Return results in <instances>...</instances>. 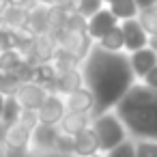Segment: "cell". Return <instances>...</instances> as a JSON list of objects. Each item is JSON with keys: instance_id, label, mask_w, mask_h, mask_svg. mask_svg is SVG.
<instances>
[{"instance_id": "1f68e13d", "label": "cell", "mask_w": 157, "mask_h": 157, "mask_svg": "<svg viewBox=\"0 0 157 157\" xmlns=\"http://www.w3.org/2000/svg\"><path fill=\"white\" fill-rule=\"evenodd\" d=\"M0 157H2V144H0Z\"/></svg>"}, {"instance_id": "2e32d148", "label": "cell", "mask_w": 157, "mask_h": 157, "mask_svg": "<svg viewBox=\"0 0 157 157\" xmlns=\"http://www.w3.org/2000/svg\"><path fill=\"white\" fill-rule=\"evenodd\" d=\"M95 45L101 48L103 52H110V54H123V50H125V39H123L121 24H118L116 28H112L108 35H103Z\"/></svg>"}, {"instance_id": "ac0fdd59", "label": "cell", "mask_w": 157, "mask_h": 157, "mask_svg": "<svg viewBox=\"0 0 157 157\" xmlns=\"http://www.w3.org/2000/svg\"><path fill=\"white\" fill-rule=\"evenodd\" d=\"M22 65H24V60H22L20 52L17 50H7L0 56V75H13Z\"/></svg>"}, {"instance_id": "30bf717a", "label": "cell", "mask_w": 157, "mask_h": 157, "mask_svg": "<svg viewBox=\"0 0 157 157\" xmlns=\"http://www.w3.org/2000/svg\"><path fill=\"white\" fill-rule=\"evenodd\" d=\"M65 108H67V112H73V114H88V116H90V114L95 112V97H93V93H90L86 86H82L80 90L67 95Z\"/></svg>"}, {"instance_id": "d6986e66", "label": "cell", "mask_w": 157, "mask_h": 157, "mask_svg": "<svg viewBox=\"0 0 157 157\" xmlns=\"http://www.w3.org/2000/svg\"><path fill=\"white\" fill-rule=\"evenodd\" d=\"M22 114V108L17 103L15 97H5V105H2V118H0V123L2 125H9V123H15Z\"/></svg>"}, {"instance_id": "cb8c5ba5", "label": "cell", "mask_w": 157, "mask_h": 157, "mask_svg": "<svg viewBox=\"0 0 157 157\" xmlns=\"http://www.w3.org/2000/svg\"><path fill=\"white\" fill-rule=\"evenodd\" d=\"M105 157H136V151H133V140H127V142H123L121 146L112 148L110 153H105Z\"/></svg>"}, {"instance_id": "5bb4252c", "label": "cell", "mask_w": 157, "mask_h": 157, "mask_svg": "<svg viewBox=\"0 0 157 157\" xmlns=\"http://www.w3.org/2000/svg\"><path fill=\"white\" fill-rule=\"evenodd\" d=\"M88 127H90V116H88V114H73V112H67V114L63 116L60 125H58V131H60L63 136L73 138V136L82 133L84 129H88Z\"/></svg>"}, {"instance_id": "f546056e", "label": "cell", "mask_w": 157, "mask_h": 157, "mask_svg": "<svg viewBox=\"0 0 157 157\" xmlns=\"http://www.w3.org/2000/svg\"><path fill=\"white\" fill-rule=\"evenodd\" d=\"M2 105H5V95H0V118H2Z\"/></svg>"}, {"instance_id": "d6a6232c", "label": "cell", "mask_w": 157, "mask_h": 157, "mask_svg": "<svg viewBox=\"0 0 157 157\" xmlns=\"http://www.w3.org/2000/svg\"><path fill=\"white\" fill-rule=\"evenodd\" d=\"M155 9H157V2H155Z\"/></svg>"}, {"instance_id": "9a60e30c", "label": "cell", "mask_w": 157, "mask_h": 157, "mask_svg": "<svg viewBox=\"0 0 157 157\" xmlns=\"http://www.w3.org/2000/svg\"><path fill=\"white\" fill-rule=\"evenodd\" d=\"M105 5H108L105 9L118 20V24L121 22H127V20H136L138 13H140L133 0H108Z\"/></svg>"}, {"instance_id": "6da1fadb", "label": "cell", "mask_w": 157, "mask_h": 157, "mask_svg": "<svg viewBox=\"0 0 157 157\" xmlns=\"http://www.w3.org/2000/svg\"><path fill=\"white\" fill-rule=\"evenodd\" d=\"M84 86L95 97L93 116L112 112L118 101L131 90L136 78L129 69V60L125 54H110L101 48L93 45L88 56L80 65Z\"/></svg>"}, {"instance_id": "7402d4cb", "label": "cell", "mask_w": 157, "mask_h": 157, "mask_svg": "<svg viewBox=\"0 0 157 157\" xmlns=\"http://www.w3.org/2000/svg\"><path fill=\"white\" fill-rule=\"evenodd\" d=\"M103 9V0H80V5H78V13L84 17V20H88V17H93L97 11H101Z\"/></svg>"}, {"instance_id": "8fae6325", "label": "cell", "mask_w": 157, "mask_h": 157, "mask_svg": "<svg viewBox=\"0 0 157 157\" xmlns=\"http://www.w3.org/2000/svg\"><path fill=\"white\" fill-rule=\"evenodd\" d=\"M99 140L95 136V131L88 127L84 129L82 133L73 136V155L75 157H93V155H99Z\"/></svg>"}, {"instance_id": "e0dca14e", "label": "cell", "mask_w": 157, "mask_h": 157, "mask_svg": "<svg viewBox=\"0 0 157 157\" xmlns=\"http://www.w3.org/2000/svg\"><path fill=\"white\" fill-rule=\"evenodd\" d=\"M0 22H2V26L9 28V30H20V28H26L28 26V13L9 7V11L0 17Z\"/></svg>"}, {"instance_id": "4316f807", "label": "cell", "mask_w": 157, "mask_h": 157, "mask_svg": "<svg viewBox=\"0 0 157 157\" xmlns=\"http://www.w3.org/2000/svg\"><path fill=\"white\" fill-rule=\"evenodd\" d=\"M138 11H148V9H155V2L157 0H133Z\"/></svg>"}, {"instance_id": "7a4b0ae2", "label": "cell", "mask_w": 157, "mask_h": 157, "mask_svg": "<svg viewBox=\"0 0 157 157\" xmlns=\"http://www.w3.org/2000/svg\"><path fill=\"white\" fill-rule=\"evenodd\" d=\"M112 112L136 140H157V95L142 84H133Z\"/></svg>"}, {"instance_id": "8992f818", "label": "cell", "mask_w": 157, "mask_h": 157, "mask_svg": "<svg viewBox=\"0 0 157 157\" xmlns=\"http://www.w3.org/2000/svg\"><path fill=\"white\" fill-rule=\"evenodd\" d=\"M48 90L43 88V86H39V84H33V82H24V84H20L17 86V90H15V99H17V103H20V108L22 110H33V112H37L39 108H41V103L48 99Z\"/></svg>"}, {"instance_id": "7c38bea8", "label": "cell", "mask_w": 157, "mask_h": 157, "mask_svg": "<svg viewBox=\"0 0 157 157\" xmlns=\"http://www.w3.org/2000/svg\"><path fill=\"white\" fill-rule=\"evenodd\" d=\"M60 131L58 127H48V125H37V129L33 131L30 144H35L39 151L43 153H52L56 148V140H58Z\"/></svg>"}, {"instance_id": "ba28073f", "label": "cell", "mask_w": 157, "mask_h": 157, "mask_svg": "<svg viewBox=\"0 0 157 157\" xmlns=\"http://www.w3.org/2000/svg\"><path fill=\"white\" fill-rule=\"evenodd\" d=\"M121 30H123V39H125V52L133 54V52H138V50L148 48V35H146L144 28L140 26L138 17H136V20L121 22Z\"/></svg>"}, {"instance_id": "52a82bcc", "label": "cell", "mask_w": 157, "mask_h": 157, "mask_svg": "<svg viewBox=\"0 0 157 157\" xmlns=\"http://www.w3.org/2000/svg\"><path fill=\"white\" fill-rule=\"evenodd\" d=\"M118 26V20L103 7L101 11H97L93 17H88L86 20V37L90 39V41H99L103 35H108L112 28H116Z\"/></svg>"}, {"instance_id": "f1b7e54d", "label": "cell", "mask_w": 157, "mask_h": 157, "mask_svg": "<svg viewBox=\"0 0 157 157\" xmlns=\"http://www.w3.org/2000/svg\"><path fill=\"white\" fill-rule=\"evenodd\" d=\"M9 11V0H0V17Z\"/></svg>"}, {"instance_id": "3957f363", "label": "cell", "mask_w": 157, "mask_h": 157, "mask_svg": "<svg viewBox=\"0 0 157 157\" xmlns=\"http://www.w3.org/2000/svg\"><path fill=\"white\" fill-rule=\"evenodd\" d=\"M90 129L95 131V136L99 140V151L103 155L129 140V133H127L125 125L121 123V118L114 112H105V114L93 116Z\"/></svg>"}, {"instance_id": "5b68a950", "label": "cell", "mask_w": 157, "mask_h": 157, "mask_svg": "<svg viewBox=\"0 0 157 157\" xmlns=\"http://www.w3.org/2000/svg\"><path fill=\"white\" fill-rule=\"evenodd\" d=\"M30 138H33V131H28L26 127H22L17 121L15 123H9V125L0 123V144H2L5 148H22V151H28Z\"/></svg>"}, {"instance_id": "ffe728a7", "label": "cell", "mask_w": 157, "mask_h": 157, "mask_svg": "<svg viewBox=\"0 0 157 157\" xmlns=\"http://www.w3.org/2000/svg\"><path fill=\"white\" fill-rule=\"evenodd\" d=\"M138 22L144 28V33L151 37L157 33V9H148V11H140L138 13Z\"/></svg>"}, {"instance_id": "484cf974", "label": "cell", "mask_w": 157, "mask_h": 157, "mask_svg": "<svg viewBox=\"0 0 157 157\" xmlns=\"http://www.w3.org/2000/svg\"><path fill=\"white\" fill-rule=\"evenodd\" d=\"M2 157H30V151H22V148H2Z\"/></svg>"}, {"instance_id": "83f0119b", "label": "cell", "mask_w": 157, "mask_h": 157, "mask_svg": "<svg viewBox=\"0 0 157 157\" xmlns=\"http://www.w3.org/2000/svg\"><path fill=\"white\" fill-rule=\"evenodd\" d=\"M148 50H153V52L157 54V33L148 37Z\"/></svg>"}, {"instance_id": "9c48e42d", "label": "cell", "mask_w": 157, "mask_h": 157, "mask_svg": "<svg viewBox=\"0 0 157 157\" xmlns=\"http://www.w3.org/2000/svg\"><path fill=\"white\" fill-rule=\"evenodd\" d=\"M127 60H129V69H131L133 78L140 80V82H142V80H144L155 67H157V54H155L153 50H148V48L129 54Z\"/></svg>"}, {"instance_id": "4fadbf2b", "label": "cell", "mask_w": 157, "mask_h": 157, "mask_svg": "<svg viewBox=\"0 0 157 157\" xmlns=\"http://www.w3.org/2000/svg\"><path fill=\"white\" fill-rule=\"evenodd\" d=\"M82 86H84L82 71H80V67H75V69H69V71H65L63 75L56 78L54 90H56V95H71V93L80 90Z\"/></svg>"}, {"instance_id": "277c9868", "label": "cell", "mask_w": 157, "mask_h": 157, "mask_svg": "<svg viewBox=\"0 0 157 157\" xmlns=\"http://www.w3.org/2000/svg\"><path fill=\"white\" fill-rule=\"evenodd\" d=\"M67 114V108H65V99L56 93L48 95V99L41 103V108L37 110V118H39V125H48V127H58L63 116Z\"/></svg>"}, {"instance_id": "44dd1931", "label": "cell", "mask_w": 157, "mask_h": 157, "mask_svg": "<svg viewBox=\"0 0 157 157\" xmlns=\"http://www.w3.org/2000/svg\"><path fill=\"white\" fill-rule=\"evenodd\" d=\"M136 157H157V140H133Z\"/></svg>"}, {"instance_id": "d4e9b609", "label": "cell", "mask_w": 157, "mask_h": 157, "mask_svg": "<svg viewBox=\"0 0 157 157\" xmlns=\"http://www.w3.org/2000/svg\"><path fill=\"white\" fill-rule=\"evenodd\" d=\"M140 84H142L144 88H148L151 93H155V95H157V67H155V69H153V71H151V73L140 82Z\"/></svg>"}, {"instance_id": "4dcf8cb0", "label": "cell", "mask_w": 157, "mask_h": 157, "mask_svg": "<svg viewBox=\"0 0 157 157\" xmlns=\"http://www.w3.org/2000/svg\"><path fill=\"white\" fill-rule=\"evenodd\" d=\"M93 157H105V155H103V153H99V155H93Z\"/></svg>"}, {"instance_id": "603a6c76", "label": "cell", "mask_w": 157, "mask_h": 157, "mask_svg": "<svg viewBox=\"0 0 157 157\" xmlns=\"http://www.w3.org/2000/svg\"><path fill=\"white\" fill-rule=\"evenodd\" d=\"M17 123H20L22 127H26L28 131H35V129H37V125H39L37 112H33V110H22V114H20V118H17Z\"/></svg>"}]
</instances>
